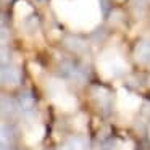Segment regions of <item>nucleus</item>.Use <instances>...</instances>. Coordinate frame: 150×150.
<instances>
[{"label":"nucleus","instance_id":"5","mask_svg":"<svg viewBox=\"0 0 150 150\" xmlns=\"http://www.w3.org/2000/svg\"><path fill=\"white\" fill-rule=\"evenodd\" d=\"M65 45L68 47L69 50L78 52V53L86 50V42L82 39H79V37H66V39H65Z\"/></svg>","mask_w":150,"mask_h":150},{"label":"nucleus","instance_id":"3","mask_svg":"<svg viewBox=\"0 0 150 150\" xmlns=\"http://www.w3.org/2000/svg\"><path fill=\"white\" fill-rule=\"evenodd\" d=\"M21 76L18 68L11 65H2V84L4 86H16Z\"/></svg>","mask_w":150,"mask_h":150},{"label":"nucleus","instance_id":"2","mask_svg":"<svg viewBox=\"0 0 150 150\" xmlns=\"http://www.w3.org/2000/svg\"><path fill=\"white\" fill-rule=\"evenodd\" d=\"M16 105H18V110L24 115H29L33 113L34 110V105H36V100H34V95L31 94L29 91H24L18 95L16 98Z\"/></svg>","mask_w":150,"mask_h":150},{"label":"nucleus","instance_id":"1","mask_svg":"<svg viewBox=\"0 0 150 150\" xmlns=\"http://www.w3.org/2000/svg\"><path fill=\"white\" fill-rule=\"evenodd\" d=\"M58 74L65 79H71V81H76V82H82L86 79L84 71L76 63L68 62V60H65L58 65Z\"/></svg>","mask_w":150,"mask_h":150},{"label":"nucleus","instance_id":"9","mask_svg":"<svg viewBox=\"0 0 150 150\" xmlns=\"http://www.w3.org/2000/svg\"><path fill=\"white\" fill-rule=\"evenodd\" d=\"M100 2H102V8L105 10V8H107V0H100Z\"/></svg>","mask_w":150,"mask_h":150},{"label":"nucleus","instance_id":"8","mask_svg":"<svg viewBox=\"0 0 150 150\" xmlns=\"http://www.w3.org/2000/svg\"><path fill=\"white\" fill-rule=\"evenodd\" d=\"M16 108H18L16 102H13L11 98H7L5 95L2 97V115H4V116H11V115H15Z\"/></svg>","mask_w":150,"mask_h":150},{"label":"nucleus","instance_id":"4","mask_svg":"<svg viewBox=\"0 0 150 150\" xmlns=\"http://www.w3.org/2000/svg\"><path fill=\"white\" fill-rule=\"evenodd\" d=\"M136 58L140 63H150V40H140L136 45V52H134Z\"/></svg>","mask_w":150,"mask_h":150},{"label":"nucleus","instance_id":"7","mask_svg":"<svg viewBox=\"0 0 150 150\" xmlns=\"http://www.w3.org/2000/svg\"><path fill=\"white\" fill-rule=\"evenodd\" d=\"M0 137H2V150H7V147H10L11 142H13V129L4 123L2 124V134H0Z\"/></svg>","mask_w":150,"mask_h":150},{"label":"nucleus","instance_id":"6","mask_svg":"<svg viewBox=\"0 0 150 150\" xmlns=\"http://www.w3.org/2000/svg\"><path fill=\"white\" fill-rule=\"evenodd\" d=\"M62 150H86V142L81 137H69L63 144Z\"/></svg>","mask_w":150,"mask_h":150}]
</instances>
